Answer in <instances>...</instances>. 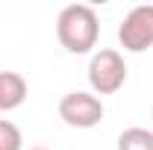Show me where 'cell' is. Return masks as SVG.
<instances>
[{
  "mask_svg": "<svg viewBox=\"0 0 153 150\" xmlns=\"http://www.w3.org/2000/svg\"><path fill=\"white\" fill-rule=\"evenodd\" d=\"M118 150H153V130H147V127H127L118 135Z\"/></svg>",
  "mask_w": 153,
  "mask_h": 150,
  "instance_id": "cell-6",
  "label": "cell"
},
{
  "mask_svg": "<svg viewBox=\"0 0 153 150\" xmlns=\"http://www.w3.org/2000/svg\"><path fill=\"white\" fill-rule=\"evenodd\" d=\"M150 118H153V109H150Z\"/></svg>",
  "mask_w": 153,
  "mask_h": 150,
  "instance_id": "cell-9",
  "label": "cell"
},
{
  "mask_svg": "<svg viewBox=\"0 0 153 150\" xmlns=\"http://www.w3.org/2000/svg\"><path fill=\"white\" fill-rule=\"evenodd\" d=\"M127 82V62L121 56V50L103 47L91 53L88 59V85L91 94H115L124 88Z\"/></svg>",
  "mask_w": 153,
  "mask_h": 150,
  "instance_id": "cell-2",
  "label": "cell"
},
{
  "mask_svg": "<svg viewBox=\"0 0 153 150\" xmlns=\"http://www.w3.org/2000/svg\"><path fill=\"white\" fill-rule=\"evenodd\" d=\"M118 41L127 53H144L153 47V3L133 6L121 27H118Z\"/></svg>",
  "mask_w": 153,
  "mask_h": 150,
  "instance_id": "cell-3",
  "label": "cell"
},
{
  "mask_svg": "<svg viewBox=\"0 0 153 150\" xmlns=\"http://www.w3.org/2000/svg\"><path fill=\"white\" fill-rule=\"evenodd\" d=\"M24 147V135H21L18 124L0 118V150H21Z\"/></svg>",
  "mask_w": 153,
  "mask_h": 150,
  "instance_id": "cell-7",
  "label": "cell"
},
{
  "mask_svg": "<svg viewBox=\"0 0 153 150\" xmlns=\"http://www.w3.org/2000/svg\"><path fill=\"white\" fill-rule=\"evenodd\" d=\"M59 118L68 127L91 130V127H97L103 121V103L91 91H68L59 100Z\"/></svg>",
  "mask_w": 153,
  "mask_h": 150,
  "instance_id": "cell-4",
  "label": "cell"
},
{
  "mask_svg": "<svg viewBox=\"0 0 153 150\" xmlns=\"http://www.w3.org/2000/svg\"><path fill=\"white\" fill-rule=\"evenodd\" d=\"M30 85L18 71H0V112H12L27 100Z\"/></svg>",
  "mask_w": 153,
  "mask_h": 150,
  "instance_id": "cell-5",
  "label": "cell"
},
{
  "mask_svg": "<svg viewBox=\"0 0 153 150\" xmlns=\"http://www.w3.org/2000/svg\"><path fill=\"white\" fill-rule=\"evenodd\" d=\"M33 150H47V147H33Z\"/></svg>",
  "mask_w": 153,
  "mask_h": 150,
  "instance_id": "cell-8",
  "label": "cell"
},
{
  "mask_svg": "<svg viewBox=\"0 0 153 150\" xmlns=\"http://www.w3.org/2000/svg\"><path fill=\"white\" fill-rule=\"evenodd\" d=\"M56 38H59V44L68 53H74V56L91 53L97 38H100V18H97V12L88 3L65 6L56 18Z\"/></svg>",
  "mask_w": 153,
  "mask_h": 150,
  "instance_id": "cell-1",
  "label": "cell"
}]
</instances>
